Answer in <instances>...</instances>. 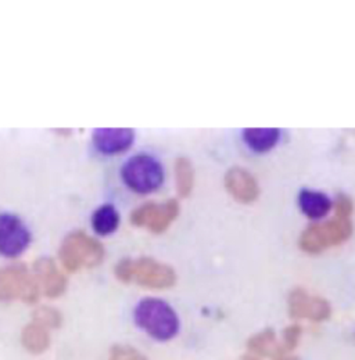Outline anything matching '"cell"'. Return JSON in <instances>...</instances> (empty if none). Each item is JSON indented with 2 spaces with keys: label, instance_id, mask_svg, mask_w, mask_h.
Instances as JSON below:
<instances>
[{
  "label": "cell",
  "instance_id": "18",
  "mask_svg": "<svg viewBox=\"0 0 355 360\" xmlns=\"http://www.w3.org/2000/svg\"><path fill=\"white\" fill-rule=\"evenodd\" d=\"M175 180L179 197L186 198L190 195L194 186V169L192 162L185 157L178 158L175 162Z\"/></svg>",
  "mask_w": 355,
  "mask_h": 360
},
{
  "label": "cell",
  "instance_id": "4",
  "mask_svg": "<svg viewBox=\"0 0 355 360\" xmlns=\"http://www.w3.org/2000/svg\"><path fill=\"white\" fill-rule=\"evenodd\" d=\"M123 179L135 193L149 194L163 184L164 171L156 158L147 154H139L124 165Z\"/></svg>",
  "mask_w": 355,
  "mask_h": 360
},
{
  "label": "cell",
  "instance_id": "2",
  "mask_svg": "<svg viewBox=\"0 0 355 360\" xmlns=\"http://www.w3.org/2000/svg\"><path fill=\"white\" fill-rule=\"evenodd\" d=\"M353 234L350 218L335 217L330 221L309 226L300 236L299 245L307 254H320L325 250L337 247Z\"/></svg>",
  "mask_w": 355,
  "mask_h": 360
},
{
  "label": "cell",
  "instance_id": "17",
  "mask_svg": "<svg viewBox=\"0 0 355 360\" xmlns=\"http://www.w3.org/2000/svg\"><path fill=\"white\" fill-rule=\"evenodd\" d=\"M118 225H120V214L110 204H106L97 208L92 217V226L94 231L100 236H108L114 233Z\"/></svg>",
  "mask_w": 355,
  "mask_h": 360
},
{
  "label": "cell",
  "instance_id": "9",
  "mask_svg": "<svg viewBox=\"0 0 355 360\" xmlns=\"http://www.w3.org/2000/svg\"><path fill=\"white\" fill-rule=\"evenodd\" d=\"M289 314L293 319H307L311 321H325L332 315L330 304L318 295H311L303 288H294L287 300Z\"/></svg>",
  "mask_w": 355,
  "mask_h": 360
},
{
  "label": "cell",
  "instance_id": "13",
  "mask_svg": "<svg viewBox=\"0 0 355 360\" xmlns=\"http://www.w3.org/2000/svg\"><path fill=\"white\" fill-rule=\"evenodd\" d=\"M299 205L301 212L313 221H318L326 217L333 207L332 201L326 194L310 190V188L301 190L299 195Z\"/></svg>",
  "mask_w": 355,
  "mask_h": 360
},
{
  "label": "cell",
  "instance_id": "12",
  "mask_svg": "<svg viewBox=\"0 0 355 360\" xmlns=\"http://www.w3.org/2000/svg\"><path fill=\"white\" fill-rule=\"evenodd\" d=\"M34 269L39 287L46 297L58 298L61 294H64L67 288V278L63 271L56 266L54 261L50 258H42L37 261Z\"/></svg>",
  "mask_w": 355,
  "mask_h": 360
},
{
  "label": "cell",
  "instance_id": "24",
  "mask_svg": "<svg viewBox=\"0 0 355 360\" xmlns=\"http://www.w3.org/2000/svg\"><path fill=\"white\" fill-rule=\"evenodd\" d=\"M242 360H260L257 356H254V355H246V356H243Z\"/></svg>",
  "mask_w": 355,
  "mask_h": 360
},
{
  "label": "cell",
  "instance_id": "3",
  "mask_svg": "<svg viewBox=\"0 0 355 360\" xmlns=\"http://www.w3.org/2000/svg\"><path fill=\"white\" fill-rule=\"evenodd\" d=\"M104 258L103 245L85 231L70 233L61 244L60 261L64 269L77 271L82 268H96Z\"/></svg>",
  "mask_w": 355,
  "mask_h": 360
},
{
  "label": "cell",
  "instance_id": "16",
  "mask_svg": "<svg viewBox=\"0 0 355 360\" xmlns=\"http://www.w3.org/2000/svg\"><path fill=\"white\" fill-rule=\"evenodd\" d=\"M280 131L276 128H251L246 129L243 139L256 153H266L279 141Z\"/></svg>",
  "mask_w": 355,
  "mask_h": 360
},
{
  "label": "cell",
  "instance_id": "23",
  "mask_svg": "<svg viewBox=\"0 0 355 360\" xmlns=\"http://www.w3.org/2000/svg\"><path fill=\"white\" fill-rule=\"evenodd\" d=\"M275 360H300L299 358H296V356H290L289 354L287 355H282V356H279V358H276Z\"/></svg>",
  "mask_w": 355,
  "mask_h": 360
},
{
  "label": "cell",
  "instance_id": "8",
  "mask_svg": "<svg viewBox=\"0 0 355 360\" xmlns=\"http://www.w3.org/2000/svg\"><path fill=\"white\" fill-rule=\"evenodd\" d=\"M31 234L20 218L0 214V254L7 258L21 255L30 245Z\"/></svg>",
  "mask_w": 355,
  "mask_h": 360
},
{
  "label": "cell",
  "instance_id": "7",
  "mask_svg": "<svg viewBox=\"0 0 355 360\" xmlns=\"http://www.w3.org/2000/svg\"><path fill=\"white\" fill-rule=\"evenodd\" d=\"M179 215V202L168 200L163 204L146 202L136 208L131 215L132 225L147 227L150 231L160 234L164 233Z\"/></svg>",
  "mask_w": 355,
  "mask_h": 360
},
{
  "label": "cell",
  "instance_id": "11",
  "mask_svg": "<svg viewBox=\"0 0 355 360\" xmlns=\"http://www.w3.org/2000/svg\"><path fill=\"white\" fill-rule=\"evenodd\" d=\"M135 134L128 128H103L96 129L93 134V143L96 148L107 155L120 154L132 146Z\"/></svg>",
  "mask_w": 355,
  "mask_h": 360
},
{
  "label": "cell",
  "instance_id": "14",
  "mask_svg": "<svg viewBox=\"0 0 355 360\" xmlns=\"http://www.w3.org/2000/svg\"><path fill=\"white\" fill-rule=\"evenodd\" d=\"M247 348L257 358L261 356V358H270L275 360L285 355L282 352L280 342H278L276 340V333L270 328H266L264 331L250 337L247 341Z\"/></svg>",
  "mask_w": 355,
  "mask_h": 360
},
{
  "label": "cell",
  "instance_id": "21",
  "mask_svg": "<svg viewBox=\"0 0 355 360\" xmlns=\"http://www.w3.org/2000/svg\"><path fill=\"white\" fill-rule=\"evenodd\" d=\"M108 360H147V358L132 347L117 345L111 349Z\"/></svg>",
  "mask_w": 355,
  "mask_h": 360
},
{
  "label": "cell",
  "instance_id": "15",
  "mask_svg": "<svg viewBox=\"0 0 355 360\" xmlns=\"http://www.w3.org/2000/svg\"><path fill=\"white\" fill-rule=\"evenodd\" d=\"M21 344L23 347L34 355L44 354L50 347V334L49 330L37 323L28 324L21 334Z\"/></svg>",
  "mask_w": 355,
  "mask_h": 360
},
{
  "label": "cell",
  "instance_id": "20",
  "mask_svg": "<svg viewBox=\"0 0 355 360\" xmlns=\"http://www.w3.org/2000/svg\"><path fill=\"white\" fill-rule=\"evenodd\" d=\"M301 334H303V328L300 324H292L289 326L285 333H283V341L280 342V347H282V352L285 355L290 354L292 351H294L300 342V338H301Z\"/></svg>",
  "mask_w": 355,
  "mask_h": 360
},
{
  "label": "cell",
  "instance_id": "19",
  "mask_svg": "<svg viewBox=\"0 0 355 360\" xmlns=\"http://www.w3.org/2000/svg\"><path fill=\"white\" fill-rule=\"evenodd\" d=\"M34 323L42 326L44 328H58L63 324V316L61 314L50 307H41L38 308L34 315Z\"/></svg>",
  "mask_w": 355,
  "mask_h": 360
},
{
  "label": "cell",
  "instance_id": "10",
  "mask_svg": "<svg viewBox=\"0 0 355 360\" xmlns=\"http://www.w3.org/2000/svg\"><path fill=\"white\" fill-rule=\"evenodd\" d=\"M225 187L232 198L240 204H251L260 195L256 178L242 167H232L225 175Z\"/></svg>",
  "mask_w": 355,
  "mask_h": 360
},
{
  "label": "cell",
  "instance_id": "6",
  "mask_svg": "<svg viewBox=\"0 0 355 360\" xmlns=\"http://www.w3.org/2000/svg\"><path fill=\"white\" fill-rule=\"evenodd\" d=\"M132 281L150 290H167L175 285L177 273L171 266L153 258H139L131 262Z\"/></svg>",
  "mask_w": 355,
  "mask_h": 360
},
{
  "label": "cell",
  "instance_id": "1",
  "mask_svg": "<svg viewBox=\"0 0 355 360\" xmlns=\"http://www.w3.org/2000/svg\"><path fill=\"white\" fill-rule=\"evenodd\" d=\"M135 321L151 338L170 341L179 331L177 312L158 298H144L135 309Z\"/></svg>",
  "mask_w": 355,
  "mask_h": 360
},
{
  "label": "cell",
  "instance_id": "22",
  "mask_svg": "<svg viewBox=\"0 0 355 360\" xmlns=\"http://www.w3.org/2000/svg\"><path fill=\"white\" fill-rule=\"evenodd\" d=\"M354 210V204L350 197L340 194L335 201V212L339 218H350Z\"/></svg>",
  "mask_w": 355,
  "mask_h": 360
},
{
  "label": "cell",
  "instance_id": "5",
  "mask_svg": "<svg viewBox=\"0 0 355 360\" xmlns=\"http://www.w3.org/2000/svg\"><path fill=\"white\" fill-rule=\"evenodd\" d=\"M41 287L35 277L24 266H10L0 269V301L23 300L35 304L39 298Z\"/></svg>",
  "mask_w": 355,
  "mask_h": 360
}]
</instances>
